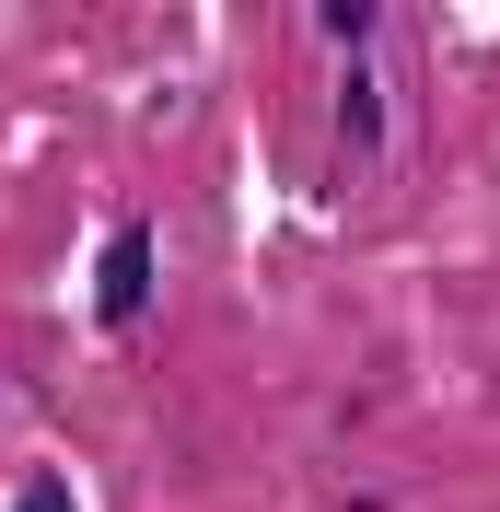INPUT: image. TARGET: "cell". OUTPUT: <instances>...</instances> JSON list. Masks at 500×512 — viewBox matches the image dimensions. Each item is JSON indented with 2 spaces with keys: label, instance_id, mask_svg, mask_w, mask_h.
Masks as SVG:
<instances>
[{
  "label": "cell",
  "instance_id": "6da1fadb",
  "mask_svg": "<svg viewBox=\"0 0 500 512\" xmlns=\"http://www.w3.org/2000/svg\"><path fill=\"white\" fill-rule=\"evenodd\" d=\"M140 303H152V222H117L94 256V315L105 326H140Z\"/></svg>",
  "mask_w": 500,
  "mask_h": 512
},
{
  "label": "cell",
  "instance_id": "7a4b0ae2",
  "mask_svg": "<svg viewBox=\"0 0 500 512\" xmlns=\"http://www.w3.org/2000/svg\"><path fill=\"white\" fill-rule=\"evenodd\" d=\"M314 24H326L349 59H361V47H373V24H384V0H314Z\"/></svg>",
  "mask_w": 500,
  "mask_h": 512
},
{
  "label": "cell",
  "instance_id": "3957f363",
  "mask_svg": "<svg viewBox=\"0 0 500 512\" xmlns=\"http://www.w3.org/2000/svg\"><path fill=\"white\" fill-rule=\"evenodd\" d=\"M338 117H349V140H361V152H373V140H384V94H373V82H361V70H349V105H338Z\"/></svg>",
  "mask_w": 500,
  "mask_h": 512
},
{
  "label": "cell",
  "instance_id": "277c9868",
  "mask_svg": "<svg viewBox=\"0 0 500 512\" xmlns=\"http://www.w3.org/2000/svg\"><path fill=\"white\" fill-rule=\"evenodd\" d=\"M12 512H70V489H59V478H35V489H24Z\"/></svg>",
  "mask_w": 500,
  "mask_h": 512
}]
</instances>
